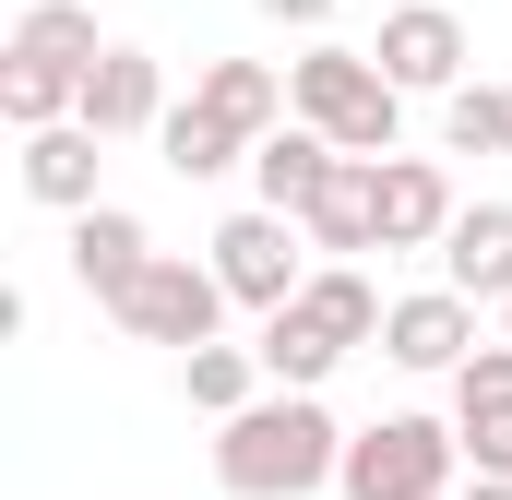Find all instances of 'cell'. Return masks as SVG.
I'll return each mask as SVG.
<instances>
[{"label":"cell","mask_w":512,"mask_h":500,"mask_svg":"<svg viewBox=\"0 0 512 500\" xmlns=\"http://www.w3.org/2000/svg\"><path fill=\"white\" fill-rule=\"evenodd\" d=\"M334 465H346V429H334V405L322 393H251L239 417H215V477L227 500H310L334 489Z\"/></svg>","instance_id":"6da1fadb"},{"label":"cell","mask_w":512,"mask_h":500,"mask_svg":"<svg viewBox=\"0 0 512 500\" xmlns=\"http://www.w3.org/2000/svg\"><path fill=\"white\" fill-rule=\"evenodd\" d=\"M96 60H108V36H96L84 0H24V12H12V48H0V108H12V131L72 120Z\"/></svg>","instance_id":"7a4b0ae2"},{"label":"cell","mask_w":512,"mask_h":500,"mask_svg":"<svg viewBox=\"0 0 512 500\" xmlns=\"http://www.w3.org/2000/svg\"><path fill=\"white\" fill-rule=\"evenodd\" d=\"M286 96H298V120L310 131H334L346 155H393V120H405V84H393L370 48H298L286 60Z\"/></svg>","instance_id":"3957f363"},{"label":"cell","mask_w":512,"mask_h":500,"mask_svg":"<svg viewBox=\"0 0 512 500\" xmlns=\"http://www.w3.org/2000/svg\"><path fill=\"white\" fill-rule=\"evenodd\" d=\"M453 465H465V441L441 417H382V429H346L334 489L346 500H453Z\"/></svg>","instance_id":"277c9868"},{"label":"cell","mask_w":512,"mask_h":500,"mask_svg":"<svg viewBox=\"0 0 512 500\" xmlns=\"http://www.w3.org/2000/svg\"><path fill=\"white\" fill-rule=\"evenodd\" d=\"M227 310H239V298H227L215 250H203V262H191V250H155V262L131 274V298H120V334H143V346H215Z\"/></svg>","instance_id":"5b68a950"},{"label":"cell","mask_w":512,"mask_h":500,"mask_svg":"<svg viewBox=\"0 0 512 500\" xmlns=\"http://www.w3.org/2000/svg\"><path fill=\"white\" fill-rule=\"evenodd\" d=\"M298 250H310V227H298V215H274V203H251V215H227V227H215V274H227V298H239V310H286V298L310 286V262H298Z\"/></svg>","instance_id":"8992f818"},{"label":"cell","mask_w":512,"mask_h":500,"mask_svg":"<svg viewBox=\"0 0 512 500\" xmlns=\"http://www.w3.org/2000/svg\"><path fill=\"white\" fill-rule=\"evenodd\" d=\"M370 60H382L405 96H453V84H465V12H441V0H405V12H382Z\"/></svg>","instance_id":"52a82bcc"},{"label":"cell","mask_w":512,"mask_h":500,"mask_svg":"<svg viewBox=\"0 0 512 500\" xmlns=\"http://www.w3.org/2000/svg\"><path fill=\"white\" fill-rule=\"evenodd\" d=\"M382 358L393 370H465V358H477V298H465V286H417V298H393L382 310Z\"/></svg>","instance_id":"ba28073f"},{"label":"cell","mask_w":512,"mask_h":500,"mask_svg":"<svg viewBox=\"0 0 512 500\" xmlns=\"http://www.w3.org/2000/svg\"><path fill=\"white\" fill-rule=\"evenodd\" d=\"M453 441H465V477H512V334L453 370Z\"/></svg>","instance_id":"9c48e42d"},{"label":"cell","mask_w":512,"mask_h":500,"mask_svg":"<svg viewBox=\"0 0 512 500\" xmlns=\"http://www.w3.org/2000/svg\"><path fill=\"white\" fill-rule=\"evenodd\" d=\"M310 250L322 262H358V250H382V155H334V179L310 191Z\"/></svg>","instance_id":"30bf717a"},{"label":"cell","mask_w":512,"mask_h":500,"mask_svg":"<svg viewBox=\"0 0 512 500\" xmlns=\"http://www.w3.org/2000/svg\"><path fill=\"white\" fill-rule=\"evenodd\" d=\"M72 120H96L108 143H120V131H155V120H167V72H155V48H120V36H108V60L84 72V108H72Z\"/></svg>","instance_id":"8fae6325"},{"label":"cell","mask_w":512,"mask_h":500,"mask_svg":"<svg viewBox=\"0 0 512 500\" xmlns=\"http://www.w3.org/2000/svg\"><path fill=\"white\" fill-rule=\"evenodd\" d=\"M441 286H465L477 310L512 298V203H465V215L441 227Z\"/></svg>","instance_id":"7c38bea8"},{"label":"cell","mask_w":512,"mask_h":500,"mask_svg":"<svg viewBox=\"0 0 512 500\" xmlns=\"http://www.w3.org/2000/svg\"><path fill=\"white\" fill-rule=\"evenodd\" d=\"M143 262H155V239H143V215H131V203H84V215H72V274H84V298H108V310H120Z\"/></svg>","instance_id":"4fadbf2b"},{"label":"cell","mask_w":512,"mask_h":500,"mask_svg":"<svg viewBox=\"0 0 512 500\" xmlns=\"http://www.w3.org/2000/svg\"><path fill=\"white\" fill-rule=\"evenodd\" d=\"M465 203H453V179L429 167V155H382V250H441Z\"/></svg>","instance_id":"5bb4252c"},{"label":"cell","mask_w":512,"mask_h":500,"mask_svg":"<svg viewBox=\"0 0 512 500\" xmlns=\"http://www.w3.org/2000/svg\"><path fill=\"white\" fill-rule=\"evenodd\" d=\"M96 143H108L96 120H48V131H24V191H36L48 215H84V203H96Z\"/></svg>","instance_id":"9a60e30c"},{"label":"cell","mask_w":512,"mask_h":500,"mask_svg":"<svg viewBox=\"0 0 512 500\" xmlns=\"http://www.w3.org/2000/svg\"><path fill=\"white\" fill-rule=\"evenodd\" d=\"M334 155H346L334 131L286 120V131H262V143H251V191H262V203H274V215H310V191L334 179Z\"/></svg>","instance_id":"2e32d148"},{"label":"cell","mask_w":512,"mask_h":500,"mask_svg":"<svg viewBox=\"0 0 512 500\" xmlns=\"http://www.w3.org/2000/svg\"><path fill=\"white\" fill-rule=\"evenodd\" d=\"M191 96H203L215 120H239L251 143H262V131H286V120H298L286 72H262V60H203V72H191Z\"/></svg>","instance_id":"e0dca14e"},{"label":"cell","mask_w":512,"mask_h":500,"mask_svg":"<svg viewBox=\"0 0 512 500\" xmlns=\"http://www.w3.org/2000/svg\"><path fill=\"white\" fill-rule=\"evenodd\" d=\"M155 155H167L179 179H227V167H251V131H239V120H215L203 96H179V108L155 120Z\"/></svg>","instance_id":"ac0fdd59"},{"label":"cell","mask_w":512,"mask_h":500,"mask_svg":"<svg viewBox=\"0 0 512 500\" xmlns=\"http://www.w3.org/2000/svg\"><path fill=\"white\" fill-rule=\"evenodd\" d=\"M298 310H310V322H322V334H334L346 358H358V346L382 334V286H370L358 262H310V286H298Z\"/></svg>","instance_id":"d6986e66"},{"label":"cell","mask_w":512,"mask_h":500,"mask_svg":"<svg viewBox=\"0 0 512 500\" xmlns=\"http://www.w3.org/2000/svg\"><path fill=\"white\" fill-rule=\"evenodd\" d=\"M262 370L286 381V393H322V381L346 370V346H334V334H322V322L286 298V310H262Z\"/></svg>","instance_id":"ffe728a7"},{"label":"cell","mask_w":512,"mask_h":500,"mask_svg":"<svg viewBox=\"0 0 512 500\" xmlns=\"http://www.w3.org/2000/svg\"><path fill=\"white\" fill-rule=\"evenodd\" d=\"M262 381H274V370H262V346H227V334H215V346H179V393H191L203 417H239Z\"/></svg>","instance_id":"44dd1931"},{"label":"cell","mask_w":512,"mask_h":500,"mask_svg":"<svg viewBox=\"0 0 512 500\" xmlns=\"http://www.w3.org/2000/svg\"><path fill=\"white\" fill-rule=\"evenodd\" d=\"M441 143L453 155H512V84H453L441 96Z\"/></svg>","instance_id":"7402d4cb"},{"label":"cell","mask_w":512,"mask_h":500,"mask_svg":"<svg viewBox=\"0 0 512 500\" xmlns=\"http://www.w3.org/2000/svg\"><path fill=\"white\" fill-rule=\"evenodd\" d=\"M262 12H274V24H334L346 0H262Z\"/></svg>","instance_id":"603a6c76"},{"label":"cell","mask_w":512,"mask_h":500,"mask_svg":"<svg viewBox=\"0 0 512 500\" xmlns=\"http://www.w3.org/2000/svg\"><path fill=\"white\" fill-rule=\"evenodd\" d=\"M465 500H512V477H465Z\"/></svg>","instance_id":"cb8c5ba5"},{"label":"cell","mask_w":512,"mask_h":500,"mask_svg":"<svg viewBox=\"0 0 512 500\" xmlns=\"http://www.w3.org/2000/svg\"><path fill=\"white\" fill-rule=\"evenodd\" d=\"M501 334H512V298H501Z\"/></svg>","instance_id":"d4e9b609"}]
</instances>
